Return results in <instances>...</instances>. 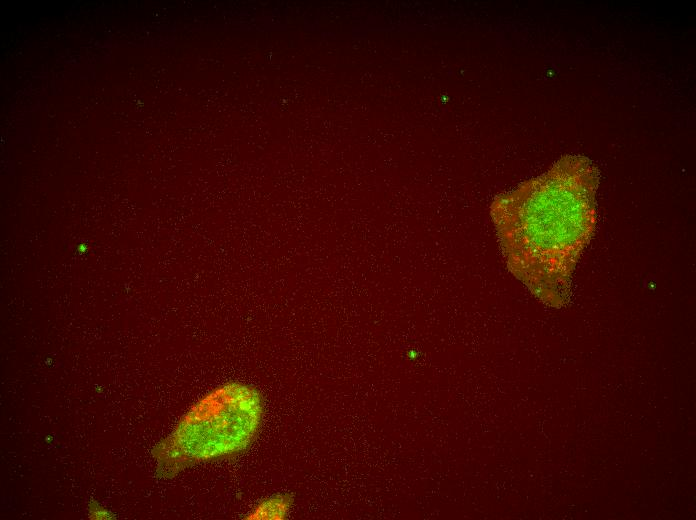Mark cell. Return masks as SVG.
Here are the masks:
<instances>
[{
    "label": "cell",
    "mask_w": 696,
    "mask_h": 520,
    "mask_svg": "<svg viewBox=\"0 0 696 520\" xmlns=\"http://www.w3.org/2000/svg\"><path fill=\"white\" fill-rule=\"evenodd\" d=\"M292 497L289 494H275L262 499L246 515L247 519H284L291 506Z\"/></svg>",
    "instance_id": "obj_3"
},
{
    "label": "cell",
    "mask_w": 696,
    "mask_h": 520,
    "mask_svg": "<svg viewBox=\"0 0 696 520\" xmlns=\"http://www.w3.org/2000/svg\"><path fill=\"white\" fill-rule=\"evenodd\" d=\"M600 179L590 158L566 154L491 203L508 269L551 308L570 300L574 271L596 230Z\"/></svg>",
    "instance_id": "obj_1"
},
{
    "label": "cell",
    "mask_w": 696,
    "mask_h": 520,
    "mask_svg": "<svg viewBox=\"0 0 696 520\" xmlns=\"http://www.w3.org/2000/svg\"><path fill=\"white\" fill-rule=\"evenodd\" d=\"M262 417V396L254 386L223 384L197 401L160 444V468L174 475L193 463L242 453L254 442Z\"/></svg>",
    "instance_id": "obj_2"
}]
</instances>
